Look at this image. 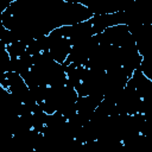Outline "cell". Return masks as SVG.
Listing matches in <instances>:
<instances>
[{
  "label": "cell",
  "mask_w": 152,
  "mask_h": 152,
  "mask_svg": "<svg viewBox=\"0 0 152 152\" xmlns=\"http://www.w3.org/2000/svg\"><path fill=\"white\" fill-rule=\"evenodd\" d=\"M99 43L102 45H113V46H125L134 42V38L127 25H115L106 28L102 33L97 34Z\"/></svg>",
  "instance_id": "cell-2"
},
{
  "label": "cell",
  "mask_w": 152,
  "mask_h": 152,
  "mask_svg": "<svg viewBox=\"0 0 152 152\" xmlns=\"http://www.w3.org/2000/svg\"><path fill=\"white\" fill-rule=\"evenodd\" d=\"M75 152H99L96 141H89L84 144H80Z\"/></svg>",
  "instance_id": "cell-5"
},
{
  "label": "cell",
  "mask_w": 152,
  "mask_h": 152,
  "mask_svg": "<svg viewBox=\"0 0 152 152\" xmlns=\"http://www.w3.org/2000/svg\"><path fill=\"white\" fill-rule=\"evenodd\" d=\"M48 39V50L51 57L59 64H64L66 58L69 57L72 44L70 42V38L64 33L62 26L53 30L46 36Z\"/></svg>",
  "instance_id": "cell-1"
},
{
  "label": "cell",
  "mask_w": 152,
  "mask_h": 152,
  "mask_svg": "<svg viewBox=\"0 0 152 152\" xmlns=\"http://www.w3.org/2000/svg\"><path fill=\"white\" fill-rule=\"evenodd\" d=\"M139 69L142 71V74L150 81H152V51L142 57V61H141V64H140Z\"/></svg>",
  "instance_id": "cell-4"
},
{
  "label": "cell",
  "mask_w": 152,
  "mask_h": 152,
  "mask_svg": "<svg viewBox=\"0 0 152 152\" xmlns=\"http://www.w3.org/2000/svg\"><path fill=\"white\" fill-rule=\"evenodd\" d=\"M10 152H36L30 140V131L24 134L12 135L10 144Z\"/></svg>",
  "instance_id": "cell-3"
}]
</instances>
